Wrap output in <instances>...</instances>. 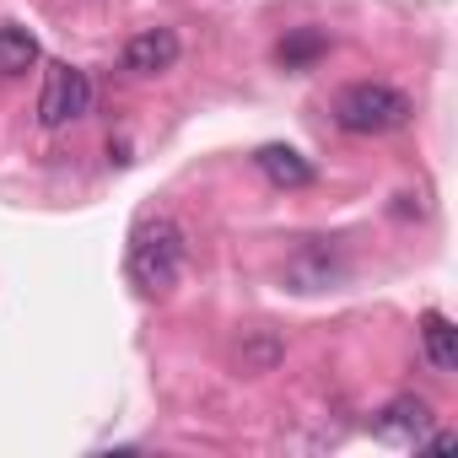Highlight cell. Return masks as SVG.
Listing matches in <instances>:
<instances>
[{
  "mask_svg": "<svg viewBox=\"0 0 458 458\" xmlns=\"http://www.w3.org/2000/svg\"><path fill=\"white\" fill-rule=\"evenodd\" d=\"M183 226L173 216H146L135 226V238H130V281L140 292H173L178 276H183Z\"/></svg>",
  "mask_w": 458,
  "mask_h": 458,
  "instance_id": "cell-1",
  "label": "cell"
},
{
  "mask_svg": "<svg viewBox=\"0 0 458 458\" xmlns=\"http://www.w3.org/2000/svg\"><path fill=\"white\" fill-rule=\"evenodd\" d=\"M415 114V103L399 92V87H383V81H356L335 98V124L351 130V135H388V130H404Z\"/></svg>",
  "mask_w": 458,
  "mask_h": 458,
  "instance_id": "cell-2",
  "label": "cell"
},
{
  "mask_svg": "<svg viewBox=\"0 0 458 458\" xmlns=\"http://www.w3.org/2000/svg\"><path fill=\"white\" fill-rule=\"evenodd\" d=\"M87 108H92V81H87V71H76V65L55 60V65L44 71V92H38V124H44V130H60V124L81 119Z\"/></svg>",
  "mask_w": 458,
  "mask_h": 458,
  "instance_id": "cell-3",
  "label": "cell"
},
{
  "mask_svg": "<svg viewBox=\"0 0 458 458\" xmlns=\"http://www.w3.org/2000/svg\"><path fill=\"white\" fill-rule=\"evenodd\" d=\"M431 431V404L426 399H394V404H383L377 415H372V437H383V442H404V447H415L420 437Z\"/></svg>",
  "mask_w": 458,
  "mask_h": 458,
  "instance_id": "cell-4",
  "label": "cell"
},
{
  "mask_svg": "<svg viewBox=\"0 0 458 458\" xmlns=\"http://www.w3.org/2000/svg\"><path fill=\"white\" fill-rule=\"evenodd\" d=\"M178 33L173 28H146V33H135L130 44H124V71H135V76H162V71H173L178 65Z\"/></svg>",
  "mask_w": 458,
  "mask_h": 458,
  "instance_id": "cell-5",
  "label": "cell"
},
{
  "mask_svg": "<svg viewBox=\"0 0 458 458\" xmlns=\"http://www.w3.org/2000/svg\"><path fill=\"white\" fill-rule=\"evenodd\" d=\"M254 167L276 183V189H308L318 173H313V162L302 157V151H292V146H259L254 151Z\"/></svg>",
  "mask_w": 458,
  "mask_h": 458,
  "instance_id": "cell-6",
  "label": "cell"
},
{
  "mask_svg": "<svg viewBox=\"0 0 458 458\" xmlns=\"http://www.w3.org/2000/svg\"><path fill=\"white\" fill-rule=\"evenodd\" d=\"M420 340H426V361H431L437 372H458V329H453L442 313H426Z\"/></svg>",
  "mask_w": 458,
  "mask_h": 458,
  "instance_id": "cell-7",
  "label": "cell"
},
{
  "mask_svg": "<svg viewBox=\"0 0 458 458\" xmlns=\"http://www.w3.org/2000/svg\"><path fill=\"white\" fill-rule=\"evenodd\" d=\"M324 55H329V38H324L318 28H302V33L281 38V49H276V60H281L286 71H308V65L324 60Z\"/></svg>",
  "mask_w": 458,
  "mask_h": 458,
  "instance_id": "cell-8",
  "label": "cell"
},
{
  "mask_svg": "<svg viewBox=\"0 0 458 458\" xmlns=\"http://www.w3.org/2000/svg\"><path fill=\"white\" fill-rule=\"evenodd\" d=\"M33 60H38L33 33H22V28H0V76H22Z\"/></svg>",
  "mask_w": 458,
  "mask_h": 458,
  "instance_id": "cell-9",
  "label": "cell"
},
{
  "mask_svg": "<svg viewBox=\"0 0 458 458\" xmlns=\"http://www.w3.org/2000/svg\"><path fill=\"white\" fill-rule=\"evenodd\" d=\"M276 361H281V340H270V335H265V340H249V345L238 351V367H243V372H270Z\"/></svg>",
  "mask_w": 458,
  "mask_h": 458,
  "instance_id": "cell-10",
  "label": "cell"
},
{
  "mask_svg": "<svg viewBox=\"0 0 458 458\" xmlns=\"http://www.w3.org/2000/svg\"><path fill=\"white\" fill-rule=\"evenodd\" d=\"M415 447H437V453H453V447H458V437H453V431H437V437L426 431V437H420Z\"/></svg>",
  "mask_w": 458,
  "mask_h": 458,
  "instance_id": "cell-11",
  "label": "cell"
}]
</instances>
